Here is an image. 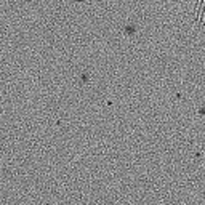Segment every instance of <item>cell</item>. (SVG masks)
<instances>
[{
    "label": "cell",
    "instance_id": "1",
    "mask_svg": "<svg viewBox=\"0 0 205 205\" xmlns=\"http://www.w3.org/2000/svg\"><path fill=\"white\" fill-rule=\"evenodd\" d=\"M135 31H136V29H135V26H133V24H127V26L124 27V32H125V34H128V35L135 34Z\"/></svg>",
    "mask_w": 205,
    "mask_h": 205
},
{
    "label": "cell",
    "instance_id": "2",
    "mask_svg": "<svg viewBox=\"0 0 205 205\" xmlns=\"http://www.w3.org/2000/svg\"><path fill=\"white\" fill-rule=\"evenodd\" d=\"M199 116H205V106H202V108L199 109Z\"/></svg>",
    "mask_w": 205,
    "mask_h": 205
}]
</instances>
